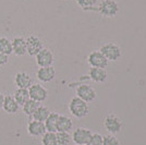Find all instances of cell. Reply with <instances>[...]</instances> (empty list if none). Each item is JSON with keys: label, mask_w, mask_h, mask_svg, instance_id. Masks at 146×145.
<instances>
[{"label": "cell", "mask_w": 146, "mask_h": 145, "mask_svg": "<svg viewBox=\"0 0 146 145\" xmlns=\"http://www.w3.org/2000/svg\"><path fill=\"white\" fill-rule=\"evenodd\" d=\"M69 110L75 118H84L88 115V105L79 97H73L69 104Z\"/></svg>", "instance_id": "6da1fadb"}, {"label": "cell", "mask_w": 146, "mask_h": 145, "mask_svg": "<svg viewBox=\"0 0 146 145\" xmlns=\"http://www.w3.org/2000/svg\"><path fill=\"white\" fill-rule=\"evenodd\" d=\"M76 96L85 103H91L96 98V91L90 85L82 84L76 88Z\"/></svg>", "instance_id": "ba28073f"}, {"label": "cell", "mask_w": 146, "mask_h": 145, "mask_svg": "<svg viewBox=\"0 0 146 145\" xmlns=\"http://www.w3.org/2000/svg\"><path fill=\"white\" fill-rule=\"evenodd\" d=\"M49 115H50V110H49L46 106H42V105H40V106L36 109V111L33 114L32 118H33V120L45 122V120L48 118Z\"/></svg>", "instance_id": "ffe728a7"}, {"label": "cell", "mask_w": 146, "mask_h": 145, "mask_svg": "<svg viewBox=\"0 0 146 145\" xmlns=\"http://www.w3.org/2000/svg\"><path fill=\"white\" fill-rule=\"evenodd\" d=\"M2 108H3V110L6 111L7 114L13 115V114L18 112L20 106H19V104L15 102L14 97L11 96V95H7V96H5V100H3Z\"/></svg>", "instance_id": "9a60e30c"}, {"label": "cell", "mask_w": 146, "mask_h": 145, "mask_svg": "<svg viewBox=\"0 0 146 145\" xmlns=\"http://www.w3.org/2000/svg\"><path fill=\"white\" fill-rule=\"evenodd\" d=\"M99 51L104 55V57L108 61H116L121 56V50L119 48V46H117L116 44H112V43L103 45Z\"/></svg>", "instance_id": "7a4b0ae2"}, {"label": "cell", "mask_w": 146, "mask_h": 145, "mask_svg": "<svg viewBox=\"0 0 146 145\" xmlns=\"http://www.w3.org/2000/svg\"><path fill=\"white\" fill-rule=\"evenodd\" d=\"M104 126L105 129L110 133V134H117L121 131L122 129V122L120 118H118L115 115H108L105 118L104 121Z\"/></svg>", "instance_id": "277c9868"}, {"label": "cell", "mask_w": 146, "mask_h": 145, "mask_svg": "<svg viewBox=\"0 0 146 145\" xmlns=\"http://www.w3.org/2000/svg\"><path fill=\"white\" fill-rule=\"evenodd\" d=\"M90 78L92 81L96 82V83H103L107 79V72L105 69L100 68H92L90 70Z\"/></svg>", "instance_id": "ac0fdd59"}, {"label": "cell", "mask_w": 146, "mask_h": 145, "mask_svg": "<svg viewBox=\"0 0 146 145\" xmlns=\"http://www.w3.org/2000/svg\"><path fill=\"white\" fill-rule=\"evenodd\" d=\"M56 136H57L58 145H69L72 141L71 135L68 132H56Z\"/></svg>", "instance_id": "cb8c5ba5"}, {"label": "cell", "mask_w": 146, "mask_h": 145, "mask_svg": "<svg viewBox=\"0 0 146 145\" xmlns=\"http://www.w3.org/2000/svg\"><path fill=\"white\" fill-rule=\"evenodd\" d=\"M3 100H5V95L2 93H0V109L2 108V105H3Z\"/></svg>", "instance_id": "f1b7e54d"}, {"label": "cell", "mask_w": 146, "mask_h": 145, "mask_svg": "<svg viewBox=\"0 0 146 145\" xmlns=\"http://www.w3.org/2000/svg\"><path fill=\"white\" fill-rule=\"evenodd\" d=\"M99 11L104 17H113L119 11L118 3L113 0H104L100 3Z\"/></svg>", "instance_id": "30bf717a"}, {"label": "cell", "mask_w": 146, "mask_h": 145, "mask_svg": "<svg viewBox=\"0 0 146 145\" xmlns=\"http://www.w3.org/2000/svg\"><path fill=\"white\" fill-rule=\"evenodd\" d=\"M37 79L39 80L43 83H48L50 81L55 79L56 76V70L52 66L50 67H43L39 68L36 72Z\"/></svg>", "instance_id": "8fae6325"}, {"label": "cell", "mask_w": 146, "mask_h": 145, "mask_svg": "<svg viewBox=\"0 0 146 145\" xmlns=\"http://www.w3.org/2000/svg\"><path fill=\"white\" fill-rule=\"evenodd\" d=\"M35 57H36V63L39 66V68L50 67L54 63V54L48 48H43Z\"/></svg>", "instance_id": "9c48e42d"}, {"label": "cell", "mask_w": 146, "mask_h": 145, "mask_svg": "<svg viewBox=\"0 0 146 145\" xmlns=\"http://www.w3.org/2000/svg\"><path fill=\"white\" fill-rule=\"evenodd\" d=\"M103 135L99 133H93L86 145H103Z\"/></svg>", "instance_id": "d4e9b609"}, {"label": "cell", "mask_w": 146, "mask_h": 145, "mask_svg": "<svg viewBox=\"0 0 146 145\" xmlns=\"http://www.w3.org/2000/svg\"><path fill=\"white\" fill-rule=\"evenodd\" d=\"M29 95H30V99H33L38 103H43L47 99L48 92L43 85L35 83L29 87Z\"/></svg>", "instance_id": "3957f363"}, {"label": "cell", "mask_w": 146, "mask_h": 145, "mask_svg": "<svg viewBox=\"0 0 146 145\" xmlns=\"http://www.w3.org/2000/svg\"><path fill=\"white\" fill-rule=\"evenodd\" d=\"M13 97H14L15 102L19 104V106H23L30 99L29 90H26V88H17V91L14 92Z\"/></svg>", "instance_id": "d6986e66"}, {"label": "cell", "mask_w": 146, "mask_h": 145, "mask_svg": "<svg viewBox=\"0 0 146 145\" xmlns=\"http://www.w3.org/2000/svg\"><path fill=\"white\" fill-rule=\"evenodd\" d=\"M42 144L43 145H58L56 133L46 132L42 136Z\"/></svg>", "instance_id": "603a6c76"}, {"label": "cell", "mask_w": 146, "mask_h": 145, "mask_svg": "<svg viewBox=\"0 0 146 145\" xmlns=\"http://www.w3.org/2000/svg\"><path fill=\"white\" fill-rule=\"evenodd\" d=\"M92 134L93 133L86 128H76L73 131L71 138L75 145H86L91 139Z\"/></svg>", "instance_id": "5b68a950"}, {"label": "cell", "mask_w": 146, "mask_h": 145, "mask_svg": "<svg viewBox=\"0 0 146 145\" xmlns=\"http://www.w3.org/2000/svg\"><path fill=\"white\" fill-rule=\"evenodd\" d=\"M0 53L10 56L13 54L12 51V42L7 37H0Z\"/></svg>", "instance_id": "7402d4cb"}, {"label": "cell", "mask_w": 146, "mask_h": 145, "mask_svg": "<svg viewBox=\"0 0 146 145\" xmlns=\"http://www.w3.org/2000/svg\"><path fill=\"white\" fill-rule=\"evenodd\" d=\"M78 5L83 9H90L96 3V0H76Z\"/></svg>", "instance_id": "4316f807"}, {"label": "cell", "mask_w": 146, "mask_h": 145, "mask_svg": "<svg viewBox=\"0 0 146 145\" xmlns=\"http://www.w3.org/2000/svg\"><path fill=\"white\" fill-rule=\"evenodd\" d=\"M14 84L18 88H26L29 90L31 85L33 84L32 78L29 73L26 72H18L14 76Z\"/></svg>", "instance_id": "4fadbf2b"}, {"label": "cell", "mask_w": 146, "mask_h": 145, "mask_svg": "<svg viewBox=\"0 0 146 145\" xmlns=\"http://www.w3.org/2000/svg\"><path fill=\"white\" fill-rule=\"evenodd\" d=\"M103 145H120V142L113 134H109L103 138Z\"/></svg>", "instance_id": "484cf974"}, {"label": "cell", "mask_w": 146, "mask_h": 145, "mask_svg": "<svg viewBox=\"0 0 146 145\" xmlns=\"http://www.w3.org/2000/svg\"><path fill=\"white\" fill-rule=\"evenodd\" d=\"M12 51L15 56H24L27 54L26 51V41L24 37H14L12 41Z\"/></svg>", "instance_id": "5bb4252c"}, {"label": "cell", "mask_w": 146, "mask_h": 145, "mask_svg": "<svg viewBox=\"0 0 146 145\" xmlns=\"http://www.w3.org/2000/svg\"><path fill=\"white\" fill-rule=\"evenodd\" d=\"M8 61H9V56H7V55L0 53V67L7 65Z\"/></svg>", "instance_id": "83f0119b"}, {"label": "cell", "mask_w": 146, "mask_h": 145, "mask_svg": "<svg viewBox=\"0 0 146 145\" xmlns=\"http://www.w3.org/2000/svg\"><path fill=\"white\" fill-rule=\"evenodd\" d=\"M59 114L58 112H50L48 118L45 120L44 124L46 128V132H57V126H58V119H59Z\"/></svg>", "instance_id": "e0dca14e"}, {"label": "cell", "mask_w": 146, "mask_h": 145, "mask_svg": "<svg viewBox=\"0 0 146 145\" xmlns=\"http://www.w3.org/2000/svg\"><path fill=\"white\" fill-rule=\"evenodd\" d=\"M87 61L92 68H100V69H106L108 63H109V61L107 60L104 57V55L98 50H95L88 55Z\"/></svg>", "instance_id": "8992f818"}, {"label": "cell", "mask_w": 146, "mask_h": 145, "mask_svg": "<svg viewBox=\"0 0 146 145\" xmlns=\"http://www.w3.org/2000/svg\"><path fill=\"white\" fill-rule=\"evenodd\" d=\"M27 133L30 134L31 136H43L44 134L46 133V128L44 122L36 120H31L27 124Z\"/></svg>", "instance_id": "7c38bea8"}, {"label": "cell", "mask_w": 146, "mask_h": 145, "mask_svg": "<svg viewBox=\"0 0 146 145\" xmlns=\"http://www.w3.org/2000/svg\"><path fill=\"white\" fill-rule=\"evenodd\" d=\"M73 128L72 120L64 115L59 116L58 119V126H57V132H70Z\"/></svg>", "instance_id": "2e32d148"}, {"label": "cell", "mask_w": 146, "mask_h": 145, "mask_svg": "<svg viewBox=\"0 0 146 145\" xmlns=\"http://www.w3.org/2000/svg\"><path fill=\"white\" fill-rule=\"evenodd\" d=\"M26 41V51L30 56H36L42 49L44 48L43 42L35 35H30Z\"/></svg>", "instance_id": "52a82bcc"}, {"label": "cell", "mask_w": 146, "mask_h": 145, "mask_svg": "<svg viewBox=\"0 0 146 145\" xmlns=\"http://www.w3.org/2000/svg\"><path fill=\"white\" fill-rule=\"evenodd\" d=\"M39 106H40V103L35 102V100H33V99H29V100L22 106V107H23V112H24L26 116L32 117L33 114L36 111V109L38 108Z\"/></svg>", "instance_id": "44dd1931"}]
</instances>
